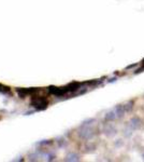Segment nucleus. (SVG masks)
Segmentation results:
<instances>
[{
    "instance_id": "obj_15",
    "label": "nucleus",
    "mask_w": 144,
    "mask_h": 162,
    "mask_svg": "<svg viewBox=\"0 0 144 162\" xmlns=\"http://www.w3.org/2000/svg\"><path fill=\"white\" fill-rule=\"evenodd\" d=\"M136 64H132V65H129L128 67H127L126 69H131V68H134V67H136Z\"/></svg>"
},
{
    "instance_id": "obj_6",
    "label": "nucleus",
    "mask_w": 144,
    "mask_h": 162,
    "mask_svg": "<svg viewBox=\"0 0 144 162\" xmlns=\"http://www.w3.org/2000/svg\"><path fill=\"white\" fill-rule=\"evenodd\" d=\"M114 110H115L116 113V116H117V119H122L124 116H125V113H126V110H125V107H124V105H121V104H118V105H116L115 108H114Z\"/></svg>"
},
{
    "instance_id": "obj_5",
    "label": "nucleus",
    "mask_w": 144,
    "mask_h": 162,
    "mask_svg": "<svg viewBox=\"0 0 144 162\" xmlns=\"http://www.w3.org/2000/svg\"><path fill=\"white\" fill-rule=\"evenodd\" d=\"M117 132H118L117 128L111 123H108L103 128V134H104L106 137H114L116 134H117Z\"/></svg>"
},
{
    "instance_id": "obj_8",
    "label": "nucleus",
    "mask_w": 144,
    "mask_h": 162,
    "mask_svg": "<svg viewBox=\"0 0 144 162\" xmlns=\"http://www.w3.org/2000/svg\"><path fill=\"white\" fill-rule=\"evenodd\" d=\"M132 133H134V130L130 129V126H129V125H127V126H125V128H124L123 135H124V137H125V138H130V137L132 136Z\"/></svg>"
},
{
    "instance_id": "obj_11",
    "label": "nucleus",
    "mask_w": 144,
    "mask_h": 162,
    "mask_svg": "<svg viewBox=\"0 0 144 162\" xmlns=\"http://www.w3.org/2000/svg\"><path fill=\"white\" fill-rule=\"evenodd\" d=\"M0 93H2V94H9V93H11L10 87H5V85H3V84L0 83Z\"/></svg>"
},
{
    "instance_id": "obj_4",
    "label": "nucleus",
    "mask_w": 144,
    "mask_h": 162,
    "mask_svg": "<svg viewBox=\"0 0 144 162\" xmlns=\"http://www.w3.org/2000/svg\"><path fill=\"white\" fill-rule=\"evenodd\" d=\"M128 125L130 126V129L134 130V131H138L139 129H141V126H142L141 118L138 117V116L131 117L130 120H129V122H128Z\"/></svg>"
},
{
    "instance_id": "obj_13",
    "label": "nucleus",
    "mask_w": 144,
    "mask_h": 162,
    "mask_svg": "<svg viewBox=\"0 0 144 162\" xmlns=\"http://www.w3.org/2000/svg\"><path fill=\"white\" fill-rule=\"evenodd\" d=\"M86 148H87V150H85L86 152H94L96 150V145L95 144H89Z\"/></svg>"
},
{
    "instance_id": "obj_14",
    "label": "nucleus",
    "mask_w": 144,
    "mask_h": 162,
    "mask_svg": "<svg viewBox=\"0 0 144 162\" xmlns=\"http://www.w3.org/2000/svg\"><path fill=\"white\" fill-rule=\"evenodd\" d=\"M144 71V67H142V68H139V69H136V71H134V74H140V72Z\"/></svg>"
},
{
    "instance_id": "obj_17",
    "label": "nucleus",
    "mask_w": 144,
    "mask_h": 162,
    "mask_svg": "<svg viewBox=\"0 0 144 162\" xmlns=\"http://www.w3.org/2000/svg\"><path fill=\"white\" fill-rule=\"evenodd\" d=\"M141 158H142V160H143V161H144V151L141 154Z\"/></svg>"
},
{
    "instance_id": "obj_16",
    "label": "nucleus",
    "mask_w": 144,
    "mask_h": 162,
    "mask_svg": "<svg viewBox=\"0 0 144 162\" xmlns=\"http://www.w3.org/2000/svg\"><path fill=\"white\" fill-rule=\"evenodd\" d=\"M116 80V78H111V79H109V82H114Z\"/></svg>"
},
{
    "instance_id": "obj_7",
    "label": "nucleus",
    "mask_w": 144,
    "mask_h": 162,
    "mask_svg": "<svg viewBox=\"0 0 144 162\" xmlns=\"http://www.w3.org/2000/svg\"><path fill=\"white\" fill-rule=\"evenodd\" d=\"M104 119H106V121H108V122H112V121L116 120L117 119V116H116V113L115 110H110L108 111V113H106V116H104Z\"/></svg>"
},
{
    "instance_id": "obj_1",
    "label": "nucleus",
    "mask_w": 144,
    "mask_h": 162,
    "mask_svg": "<svg viewBox=\"0 0 144 162\" xmlns=\"http://www.w3.org/2000/svg\"><path fill=\"white\" fill-rule=\"evenodd\" d=\"M30 105L36 109V110H44L49 106V100L45 96H32L30 100Z\"/></svg>"
},
{
    "instance_id": "obj_3",
    "label": "nucleus",
    "mask_w": 144,
    "mask_h": 162,
    "mask_svg": "<svg viewBox=\"0 0 144 162\" xmlns=\"http://www.w3.org/2000/svg\"><path fill=\"white\" fill-rule=\"evenodd\" d=\"M80 137L82 139H85V141H88V139H92L95 135V132L94 130L89 126H81V131L79 133Z\"/></svg>"
},
{
    "instance_id": "obj_2",
    "label": "nucleus",
    "mask_w": 144,
    "mask_h": 162,
    "mask_svg": "<svg viewBox=\"0 0 144 162\" xmlns=\"http://www.w3.org/2000/svg\"><path fill=\"white\" fill-rule=\"evenodd\" d=\"M16 91H17L20 97L25 98V97H28V96L32 97V96H34L36 94H38L41 90L38 89V87H29V89H25V87H23V89H17Z\"/></svg>"
},
{
    "instance_id": "obj_9",
    "label": "nucleus",
    "mask_w": 144,
    "mask_h": 162,
    "mask_svg": "<svg viewBox=\"0 0 144 162\" xmlns=\"http://www.w3.org/2000/svg\"><path fill=\"white\" fill-rule=\"evenodd\" d=\"M66 160L67 161H79L80 160V156L75 154V152H70L67 156V158H66Z\"/></svg>"
},
{
    "instance_id": "obj_12",
    "label": "nucleus",
    "mask_w": 144,
    "mask_h": 162,
    "mask_svg": "<svg viewBox=\"0 0 144 162\" xmlns=\"http://www.w3.org/2000/svg\"><path fill=\"white\" fill-rule=\"evenodd\" d=\"M125 145V141L123 138H117L115 141H114V146L117 147V148H121Z\"/></svg>"
},
{
    "instance_id": "obj_10",
    "label": "nucleus",
    "mask_w": 144,
    "mask_h": 162,
    "mask_svg": "<svg viewBox=\"0 0 144 162\" xmlns=\"http://www.w3.org/2000/svg\"><path fill=\"white\" fill-rule=\"evenodd\" d=\"M134 100H128V102H126V103L124 104V107H125V110H126V113H130V111L132 110V108H134Z\"/></svg>"
}]
</instances>
